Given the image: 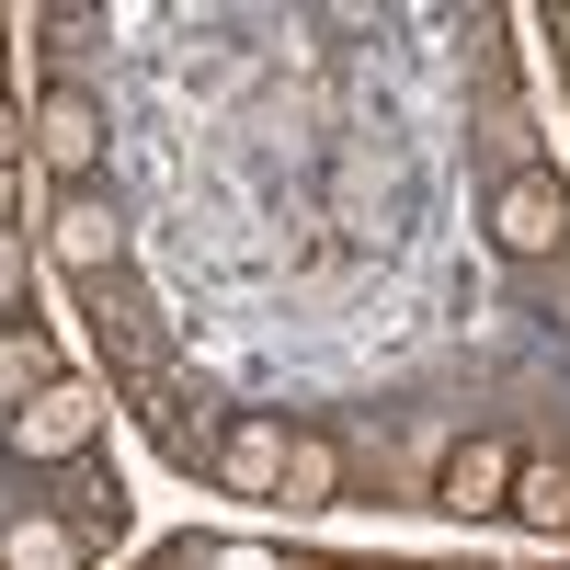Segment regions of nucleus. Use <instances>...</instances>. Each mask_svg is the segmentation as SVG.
<instances>
[{"instance_id":"obj_10","label":"nucleus","mask_w":570,"mask_h":570,"mask_svg":"<svg viewBox=\"0 0 570 570\" xmlns=\"http://www.w3.org/2000/svg\"><path fill=\"white\" fill-rule=\"evenodd\" d=\"M0 570H91V537L58 525V513H12L0 525Z\"/></svg>"},{"instance_id":"obj_2","label":"nucleus","mask_w":570,"mask_h":570,"mask_svg":"<svg viewBox=\"0 0 570 570\" xmlns=\"http://www.w3.org/2000/svg\"><path fill=\"white\" fill-rule=\"evenodd\" d=\"M23 149H35V171L58 183V195H91V183H104V149H115V126H104V104H91V80H46V91H35V115H23Z\"/></svg>"},{"instance_id":"obj_7","label":"nucleus","mask_w":570,"mask_h":570,"mask_svg":"<svg viewBox=\"0 0 570 570\" xmlns=\"http://www.w3.org/2000/svg\"><path fill=\"white\" fill-rule=\"evenodd\" d=\"M274 480H285V411H228V434H217V491L274 502Z\"/></svg>"},{"instance_id":"obj_5","label":"nucleus","mask_w":570,"mask_h":570,"mask_svg":"<svg viewBox=\"0 0 570 570\" xmlns=\"http://www.w3.org/2000/svg\"><path fill=\"white\" fill-rule=\"evenodd\" d=\"M46 252H58V274H80V285L126 274V217H115V195H104V183L46 206Z\"/></svg>"},{"instance_id":"obj_12","label":"nucleus","mask_w":570,"mask_h":570,"mask_svg":"<svg viewBox=\"0 0 570 570\" xmlns=\"http://www.w3.org/2000/svg\"><path fill=\"white\" fill-rule=\"evenodd\" d=\"M513 525H525V537H570V456H525V468H513Z\"/></svg>"},{"instance_id":"obj_4","label":"nucleus","mask_w":570,"mask_h":570,"mask_svg":"<svg viewBox=\"0 0 570 570\" xmlns=\"http://www.w3.org/2000/svg\"><path fill=\"white\" fill-rule=\"evenodd\" d=\"M0 445H12L23 468H80L91 445H104V389H91V376H58L46 400H23L12 422H0Z\"/></svg>"},{"instance_id":"obj_6","label":"nucleus","mask_w":570,"mask_h":570,"mask_svg":"<svg viewBox=\"0 0 570 570\" xmlns=\"http://www.w3.org/2000/svg\"><path fill=\"white\" fill-rule=\"evenodd\" d=\"M513 468H525L513 434H456V445L434 456V502H445V513H502V502H513Z\"/></svg>"},{"instance_id":"obj_1","label":"nucleus","mask_w":570,"mask_h":570,"mask_svg":"<svg viewBox=\"0 0 570 570\" xmlns=\"http://www.w3.org/2000/svg\"><path fill=\"white\" fill-rule=\"evenodd\" d=\"M104 389H115V411H126L171 468H206V480H217V434H228V411H217L206 389H183L171 365H115Z\"/></svg>"},{"instance_id":"obj_16","label":"nucleus","mask_w":570,"mask_h":570,"mask_svg":"<svg viewBox=\"0 0 570 570\" xmlns=\"http://www.w3.org/2000/svg\"><path fill=\"white\" fill-rule=\"evenodd\" d=\"M0 320H23V228H0Z\"/></svg>"},{"instance_id":"obj_20","label":"nucleus","mask_w":570,"mask_h":570,"mask_svg":"<svg viewBox=\"0 0 570 570\" xmlns=\"http://www.w3.org/2000/svg\"><path fill=\"white\" fill-rule=\"evenodd\" d=\"M285 570H331V559H285Z\"/></svg>"},{"instance_id":"obj_13","label":"nucleus","mask_w":570,"mask_h":570,"mask_svg":"<svg viewBox=\"0 0 570 570\" xmlns=\"http://www.w3.org/2000/svg\"><path fill=\"white\" fill-rule=\"evenodd\" d=\"M35 46H46V80H80V58L104 46V12H91V0H46V12H35Z\"/></svg>"},{"instance_id":"obj_11","label":"nucleus","mask_w":570,"mask_h":570,"mask_svg":"<svg viewBox=\"0 0 570 570\" xmlns=\"http://www.w3.org/2000/svg\"><path fill=\"white\" fill-rule=\"evenodd\" d=\"M274 502H343V445L320 434V422H285V480Z\"/></svg>"},{"instance_id":"obj_18","label":"nucleus","mask_w":570,"mask_h":570,"mask_svg":"<svg viewBox=\"0 0 570 570\" xmlns=\"http://www.w3.org/2000/svg\"><path fill=\"white\" fill-rule=\"evenodd\" d=\"M12 217H23V183H12V171H0V228H12Z\"/></svg>"},{"instance_id":"obj_15","label":"nucleus","mask_w":570,"mask_h":570,"mask_svg":"<svg viewBox=\"0 0 570 570\" xmlns=\"http://www.w3.org/2000/svg\"><path fill=\"white\" fill-rule=\"evenodd\" d=\"M195 570H285V548H252V537H228V548H195Z\"/></svg>"},{"instance_id":"obj_3","label":"nucleus","mask_w":570,"mask_h":570,"mask_svg":"<svg viewBox=\"0 0 570 570\" xmlns=\"http://www.w3.org/2000/svg\"><path fill=\"white\" fill-rule=\"evenodd\" d=\"M491 252L502 263H570V183L548 160H513L491 183Z\"/></svg>"},{"instance_id":"obj_19","label":"nucleus","mask_w":570,"mask_h":570,"mask_svg":"<svg viewBox=\"0 0 570 570\" xmlns=\"http://www.w3.org/2000/svg\"><path fill=\"white\" fill-rule=\"evenodd\" d=\"M559 69H570V12H559Z\"/></svg>"},{"instance_id":"obj_8","label":"nucleus","mask_w":570,"mask_h":570,"mask_svg":"<svg viewBox=\"0 0 570 570\" xmlns=\"http://www.w3.org/2000/svg\"><path fill=\"white\" fill-rule=\"evenodd\" d=\"M80 308H91V331H104V376H115V365H171V354H160V331H149V297H137V274L80 285Z\"/></svg>"},{"instance_id":"obj_14","label":"nucleus","mask_w":570,"mask_h":570,"mask_svg":"<svg viewBox=\"0 0 570 570\" xmlns=\"http://www.w3.org/2000/svg\"><path fill=\"white\" fill-rule=\"evenodd\" d=\"M80 537H126V491L115 480H80Z\"/></svg>"},{"instance_id":"obj_17","label":"nucleus","mask_w":570,"mask_h":570,"mask_svg":"<svg viewBox=\"0 0 570 570\" xmlns=\"http://www.w3.org/2000/svg\"><path fill=\"white\" fill-rule=\"evenodd\" d=\"M12 160H23V115L0 104V171H12Z\"/></svg>"},{"instance_id":"obj_9","label":"nucleus","mask_w":570,"mask_h":570,"mask_svg":"<svg viewBox=\"0 0 570 570\" xmlns=\"http://www.w3.org/2000/svg\"><path fill=\"white\" fill-rule=\"evenodd\" d=\"M69 376V354H58V331L46 320H0V422H12L23 400H46Z\"/></svg>"}]
</instances>
